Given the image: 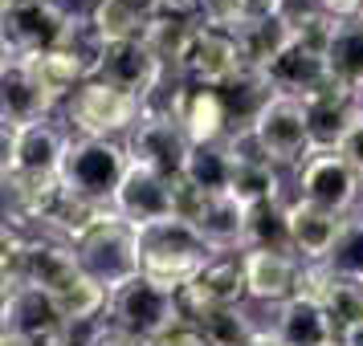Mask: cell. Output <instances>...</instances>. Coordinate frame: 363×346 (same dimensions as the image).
<instances>
[{
	"label": "cell",
	"instance_id": "cell-1",
	"mask_svg": "<svg viewBox=\"0 0 363 346\" xmlns=\"http://www.w3.org/2000/svg\"><path fill=\"white\" fill-rule=\"evenodd\" d=\"M139 253H143V277L172 289V294H184L196 281L200 269L216 257L208 241L180 216L139 229Z\"/></svg>",
	"mask_w": 363,
	"mask_h": 346
},
{
	"label": "cell",
	"instance_id": "cell-2",
	"mask_svg": "<svg viewBox=\"0 0 363 346\" xmlns=\"http://www.w3.org/2000/svg\"><path fill=\"white\" fill-rule=\"evenodd\" d=\"M62 118L74 139H115L127 143L143 122V98H135L118 86L90 78V82L62 106Z\"/></svg>",
	"mask_w": 363,
	"mask_h": 346
},
{
	"label": "cell",
	"instance_id": "cell-3",
	"mask_svg": "<svg viewBox=\"0 0 363 346\" xmlns=\"http://www.w3.org/2000/svg\"><path fill=\"white\" fill-rule=\"evenodd\" d=\"M106 322L115 330H127L135 338H143V342H160L188 322V313H184L180 294H172V289H164V285H155L139 273L135 281H127L123 289L111 294Z\"/></svg>",
	"mask_w": 363,
	"mask_h": 346
},
{
	"label": "cell",
	"instance_id": "cell-4",
	"mask_svg": "<svg viewBox=\"0 0 363 346\" xmlns=\"http://www.w3.org/2000/svg\"><path fill=\"white\" fill-rule=\"evenodd\" d=\"M74 253H78V265H82L86 277H94L99 285H106L111 294L143 273L139 229H131L118 212L111 220H102L99 229L86 232L82 241L74 245Z\"/></svg>",
	"mask_w": 363,
	"mask_h": 346
},
{
	"label": "cell",
	"instance_id": "cell-5",
	"mask_svg": "<svg viewBox=\"0 0 363 346\" xmlns=\"http://www.w3.org/2000/svg\"><path fill=\"white\" fill-rule=\"evenodd\" d=\"M131 171V151L127 143L115 139H74L62 167V183L66 192L94 204H115V192L123 188Z\"/></svg>",
	"mask_w": 363,
	"mask_h": 346
},
{
	"label": "cell",
	"instance_id": "cell-6",
	"mask_svg": "<svg viewBox=\"0 0 363 346\" xmlns=\"http://www.w3.org/2000/svg\"><path fill=\"white\" fill-rule=\"evenodd\" d=\"M69 143L74 134L62 115L29 122V127L4 122V175L17 171V175H37V180H62Z\"/></svg>",
	"mask_w": 363,
	"mask_h": 346
},
{
	"label": "cell",
	"instance_id": "cell-7",
	"mask_svg": "<svg viewBox=\"0 0 363 346\" xmlns=\"http://www.w3.org/2000/svg\"><path fill=\"white\" fill-rule=\"evenodd\" d=\"M4 53L37 57L66 45L74 13L62 0H4Z\"/></svg>",
	"mask_w": 363,
	"mask_h": 346
},
{
	"label": "cell",
	"instance_id": "cell-8",
	"mask_svg": "<svg viewBox=\"0 0 363 346\" xmlns=\"http://www.w3.org/2000/svg\"><path fill=\"white\" fill-rule=\"evenodd\" d=\"M294 196L335 216H355L363 208V180L339 151H314L294 171Z\"/></svg>",
	"mask_w": 363,
	"mask_h": 346
},
{
	"label": "cell",
	"instance_id": "cell-9",
	"mask_svg": "<svg viewBox=\"0 0 363 346\" xmlns=\"http://www.w3.org/2000/svg\"><path fill=\"white\" fill-rule=\"evenodd\" d=\"M253 139H257V147H262L274 163L290 167V171H298V167L314 155L306 106L298 98H286V94H274V98L265 102V110L257 115V122H253Z\"/></svg>",
	"mask_w": 363,
	"mask_h": 346
},
{
	"label": "cell",
	"instance_id": "cell-10",
	"mask_svg": "<svg viewBox=\"0 0 363 346\" xmlns=\"http://www.w3.org/2000/svg\"><path fill=\"white\" fill-rule=\"evenodd\" d=\"M188 322H196L213 310L249 306V277H245V253H216L213 261L196 273V281L180 294Z\"/></svg>",
	"mask_w": 363,
	"mask_h": 346
},
{
	"label": "cell",
	"instance_id": "cell-11",
	"mask_svg": "<svg viewBox=\"0 0 363 346\" xmlns=\"http://www.w3.org/2000/svg\"><path fill=\"white\" fill-rule=\"evenodd\" d=\"M0 318H4V338H21V342H33V346H57L62 330H66L57 297L50 289H37V285L4 289Z\"/></svg>",
	"mask_w": 363,
	"mask_h": 346
},
{
	"label": "cell",
	"instance_id": "cell-12",
	"mask_svg": "<svg viewBox=\"0 0 363 346\" xmlns=\"http://www.w3.org/2000/svg\"><path fill=\"white\" fill-rule=\"evenodd\" d=\"M127 151H131V163L160 171L167 180H180L184 167H188V155H192V139L184 134V127L176 118L143 110V122L127 139Z\"/></svg>",
	"mask_w": 363,
	"mask_h": 346
},
{
	"label": "cell",
	"instance_id": "cell-13",
	"mask_svg": "<svg viewBox=\"0 0 363 346\" xmlns=\"http://www.w3.org/2000/svg\"><path fill=\"white\" fill-rule=\"evenodd\" d=\"M229 151H233V183L229 192L245 208H257V204H274V200H286V183H281V167L257 147L253 131L229 134Z\"/></svg>",
	"mask_w": 363,
	"mask_h": 346
},
{
	"label": "cell",
	"instance_id": "cell-14",
	"mask_svg": "<svg viewBox=\"0 0 363 346\" xmlns=\"http://www.w3.org/2000/svg\"><path fill=\"white\" fill-rule=\"evenodd\" d=\"M111 208H115L131 229H147V224L172 220V216H176V180L131 163V171H127L123 188L115 192V204H111Z\"/></svg>",
	"mask_w": 363,
	"mask_h": 346
},
{
	"label": "cell",
	"instance_id": "cell-15",
	"mask_svg": "<svg viewBox=\"0 0 363 346\" xmlns=\"http://www.w3.org/2000/svg\"><path fill=\"white\" fill-rule=\"evenodd\" d=\"M262 74H265V82H269L274 94H286V98H298V102H306L327 82H335V78H330L327 50H318V45L302 41V37H294V41L281 50V57H274Z\"/></svg>",
	"mask_w": 363,
	"mask_h": 346
},
{
	"label": "cell",
	"instance_id": "cell-16",
	"mask_svg": "<svg viewBox=\"0 0 363 346\" xmlns=\"http://www.w3.org/2000/svg\"><path fill=\"white\" fill-rule=\"evenodd\" d=\"M99 78L147 102L151 94L160 90V82L167 78V69H164V62L143 45V37H131V41H106Z\"/></svg>",
	"mask_w": 363,
	"mask_h": 346
},
{
	"label": "cell",
	"instance_id": "cell-17",
	"mask_svg": "<svg viewBox=\"0 0 363 346\" xmlns=\"http://www.w3.org/2000/svg\"><path fill=\"white\" fill-rule=\"evenodd\" d=\"M245 277L249 301L278 310L302 289V261L294 253H269V248H245Z\"/></svg>",
	"mask_w": 363,
	"mask_h": 346
},
{
	"label": "cell",
	"instance_id": "cell-18",
	"mask_svg": "<svg viewBox=\"0 0 363 346\" xmlns=\"http://www.w3.org/2000/svg\"><path fill=\"white\" fill-rule=\"evenodd\" d=\"M241 69H245V62H241V50H237V37L200 25L196 41H192V50H188V57H184V66H180V78L188 86L220 90V86L229 82V78H237Z\"/></svg>",
	"mask_w": 363,
	"mask_h": 346
},
{
	"label": "cell",
	"instance_id": "cell-19",
	"mask_svg": "<svg viewBox=\"0 0 363 346\" xmlns=\"http://www.w3.org/2000/svg\"><path fill=\"white\" fill-rule=\"evenodd\" d=\"M306 106V122H311V143L314 151H339L343 134L355 127L363 115V94L347 90L343 82H327L318 94L302 102Z\"/></svg>",
	"mask_w": 363,
	"mask_h": 346
},
{
	"label": "cell",
	"instance_id": "cell-20",
	"mask_svg": "<svg viewBox=\"0 0 363 346\" xmlns=\"http://www.w3.org/2000/svg\"><path fill=\"white\" fill-rule=\"evenodd\" d=\"M0 110H4L9 127H29V122L57 115V106L37 82L29 57H9L4 53V66H0Z\"/></svg>",
	"mask_w": 363,
	"mask_h": 346
},
{
	"label": "cell",
	"instance_id": "cell-21",
	"mask_svg": "<svg viewBox=\"0 0 363 346\" xmlns=\"http://www.w3.org/2000/svg\"><path fill=\"white\" fill-rule=\"evenodd\" d=\"M265 326L274 330L286 346H330V342H339V330L330 322V313L323 310V301H314V297H306V294L290 297L278 310H269V322H265Z\"/></svg>",
	"mask_w": 363,
	"mask_h": 346
},
{
	"label": "cell",
	"instance_id": "cell-22",
	"mask_svg": "<svg viewBox=\"0 0 363 346\" xmlns=\"http://www.w3.org/2000/svg\"><path fill=\"white\" fill-rule=\"evenodd\" d=\"M286 212H290V245H294V257L302 265H314V261H327L339 232H343V220L347 216H335V212H323L306 200H286Z\"/></svg>",
	"mask_w": 363,
	"mask_h": 346
},
{
	"label": "cell",
	"instance_id": "cell-23",
	"mask_svg": "<svg viewBox=\"0 0 363 346\" xmlns=\"http://www.w3.org/2000/svg\"><path fill=\"white\" fill-rule=\"evenodd\" d=\"M192 229L208 241L213 253H245V229H249V208L233 192L208 196Z\"/></svg>",
	"mask_w": 363,
	"mask_h": 346
},
{
	"label": "cell",
	"instance_id": "cell-24",
	"mask_svg": "<svg viewBox=\"0 0 363 346\" xmlns=\"http://www.w3.org/2000/svg\"><path fill=\"white\" fill-rule=\"evenodd\" d=\"M176 122H180L184 134L192 139V147H200V143H225L233 134L229 115H225V102H220V94L208 90V86L184 82L180 106H176Z\"/></svg>",
	"mask_w": 363,
	"mask_h": 346
},
{
	"label": "cell",
	"instance_id": "cell-25",
	"mask_svg": "<svg viewBox=\"0 0 363 346\" xmlns=\"http://www.w3.org/2000/svg\"><path fill=\"white\" fill-rule=\"evenodd\" d=\"M160 13H164V0H94L86 17L102 41H131V37H143V29Z\"/></svg>",
	"mask_w": 363,
	"mask_h": 346
},
{
	"label": "cell",
	"instance_id": "cell-26",
	"mask_svg": "<svg viewBox=\"0 0 363 346\" xmlns=\"http://www.w3.org/2000/svg\"><path fill=\"white\" fill-rule=\"evenodd\" d=\"M216 94H220V102H225V115H229L233 134L253 131V122H257V115L265 110V102L274 98V90H269L262 69H241V74L229 78Z\"/></svg>",
	"mask_w": 363,
	"mask_h": 346
},
{
	"label": "cell",
	"instance_id": "cell-27",
	"mask_svg": "<svg viewBox=\"0 0 363 346\" xmlns=\"http://www.w3.org/2000/svg\"><path fill=\"white\" fill-rule=\"evenodd\" d=\"M196 29H200V21H192V17L160 13V17L143 29V45L164 62L167 74L180 78V66H184V57H188V50H192V41H196Z\"/></svg>",
	"mask_w": 363,
	"mask_h": 346
},
{
	"label": "cell",
	"instance_id": "cell-28",
	"mask_svg": "<svg viewBox=\"0 0 363 346\" xmlns=\"http://www.w3.org/2000/svg\"><path fill=\"white\" fill-rule=\"evenodd\" d=\"M29 66H33L37 82H41V90L50 94V102L62 110L78 90H82L86 82H90V74H86V66L74 57L69 50H53V53H37V57H29Z\"/></svg>",
	"mask_w": 363,
	"mask_h": 346
},
{
	"label": "cell",
	"instance_id": "cell-29",
	"mask_svg": "<svg viewBox=\"0 0 363 346\" xmlns=\"http://www.w3.org/2000/svg\"><path fill=\"white\" fill-rule=\"evenodd\" d=\"M290 41H294V33H290L274 13H257V17L237 33V50H241L245 69H265L274 57H281V50H286Z\"/></svg>",
	"mask_w": 363,
	"mask_h": 346
},
{
	"label": "cell",
	"instance_id": "cell-30",
	"mask_svg": "<svg viewBox=\"0 0 363 346\" xmlns=\"http://www.w3.org/2000/svg\"><path fill=\"white\" fill-rule=\"evenodd\" d=\"M184 180L192 183V188H200V192H208V196L229 192V183H233L229 139H225V143H200V147H192L188 167H184Z\"/></svg>",
	"mask_w": 363,
	"mask_h": 346
},
{
	"label": "cell",
	"instance_id": "cell-31",
	"mask_svg": "<svg viewBox=\"0 0 363 346\" xmlns=\"http://www.w3.org/2000/svg\"><path fill=\"white\" fill-rule=\"evenodd\" d=\"M327 62H330V78L335 82H343L347 90L363 94V21H343L335 29Z\"/></svg>",
	"mask_w": 363,
	"mask_h": 346
},
{
	"label": "cell",
	"instance_id": "cell-32",
	"mask_svg": "<svg viewBox=\"0 0 363 346\" xmlns=\"http://www.w3.org/2000/svg\"><path fill=\"white\" fill-rule=\"evenodd\" d=\"M245 248L294 253V245H290V212H286V200H274V204H257V208H249Z\"/></svg>",
	"mask_w": 363,
	"mask_h": 346
},
{
	"label": "cell",
	"instance_id": "cell-33",
	"mask_svg": "<svg viewBox=\"0 0 363 346\" xmlns=\"http://www.w3.org/2000/svg\"><path fill=\"white\" fill-rule=\"evenodd\" d=\"M196 326L204 330V338L213 346H249L265 330V322H257L249 306H229V310H213L196 318Z\"/></svg>",
	"mask_w": 363,
	"mask_h": 346
},
{
	"label": "cell",
	"instance_id": "cell-34",
	"mask_svg": "<svg viewBox=\"0 0 363 346\" xmlns=\"http://www.w3.org/2000/svg\"><path fill=\"white\" fill-rule=\"evenodd\" d=\"M57 306H62V318H66V322H106V310H111V289L82 273L69 289L57 294Z\"/></svg>",
	"mask_w": 363,
	"mask_h": 346
},
{
	"label": "cell",
	"instance_id": "cell-35",
	"mask_svg": "<svg viewBox=\"0 0 363 346\" xmlns=\"http://www.w3.org/2000/svg\"><path fill=\"white\" fill-rule=\"evenodd\" d=\"M327 265L347 281H363V212L343 220V232H339V241L330 248Z\"/></svg>",
	"mask_w": 363,
	"mask_h": 346
},
{
	"label": "cell",
	"instance_id": "cell-36",
	"mask_svg": "<svg viewBox=\"0 0 363 346\" xmlns=\"http://www.w3.org/2000/svg\"><path fill=\"white\" fill-rule=\"evenodd\" d=\"M262 8H257V0H200V25H208V29H220V33H241L249 21L257 17Z\"/></svg>",
	"mask_w": 363,
	"mask_h": 346
},
{
	"label": "cell",
	"instance_id": "cell-37",
	"mask_svg": "<svg viewBox=\"0 0 363 346\" xmlns=\"http://www.w3.org/2000/svg\"><path fill=\"white\" fill-rule=\"evenodd\" d=\"M265 13H274L290 33H302V29H311L318 17H327V13H323V0H269Z\"/></svg>",
	"mask_w": 363,
	"mask_h": 346
},
{
	"label": "cell",
	"instance_id": "cell-38",
	"mask_svg": "<svg viewBox=\"0 0 363 346\" xmlns=\"http://www.w3.org/2000/svg\"><path fill=\"white\" fill-rule=\"evenodd\" d=\"M339 155H343L347 163L359 171V180H363V115L355 118V127L343 134V143H339Z\"/></svg>",
	"mask_w": 363,
	"mask_h": 346
},
{
	"label": "cell",
	"instance_id": "cell-39",
	"mask_svg": "<svg viewBox=\"0 0 363 346\" xmlns=\"http://www.w3.org/2000/svg\"><path fill=\"white\" fill-rule=\"evenodd\" d=\"M155 346H213L208 338H204V330L196 326V322H184L180 330H172L167 338H160Z\"/></svg>",
	"mask_w": 363,
	"mask_h": 346
},
{
	"label": "cell",
	"instance_id": "cell-40",
	"mask_svg": "<svg viewBox=\"0 0 363 346\" xmlns=\"http://www.w3.org/2000/svg\"><path fill=\"white\" fill-rule=\"evenodd\" d=\"M363 0H323V13L335 21H359Z\"/></svg>",
	"mask_w": 363,
	"mask_h": 346
},
{
	"label": "cell",
	"instance_id": "cell-41",
	"mask_svg": "<svg viewBox=\"0 0 363 346\" xmlns=\"http://www.w3.org/2000/svg\"><path fill=\"white\" fill-rule=\"evenodd\" d=\"M99 346H155V342H143V338H135V334H127V330H115L111 322H106Z\"/></svg>",
	"mask_w": 363,
	"mask_h": 346
},
{
	"label": "cell",
	"instance_id": "cell-42",
	"mask_svg": "<svg viewBox=\"0 0 363 346\" xmlns=\"http://www.w3.org/2000/svg\"><path fill=\"white\" fill-rule=\"evenodd\" d=\"M164 13H180V17H192V13H200V0H164Z\"/></svg>",
	"mask_w": 363,
	"mask_h": 346
},
{
	"label": "cell",
	"instance_id": "cell-43",
	"mask_svg": "<svg viewBox=\"0 0 363 346\" xmlns=\"http://www.w3.org/2000/svg\"><path fill=\"white\" fill-rule=\"evenodd\" d=\"M249 346H286V342H281L278 334H274V330L265 326V330H262V334H257V338H253V342H249Z\"/></svg>",
	"mask_w": 363,
	"mask_h": 346
},
{
	"label": "cell",
	"instance_id": "cell-44",
	"mask_svg": "<svg viewBox=\"0 0 363 346\" xmlns=\"http://www.w3.org/2000/svg\"><path fill=\"white\" fill-rule=\"evenodd\" d=\"M343 346H363V326H359V330H351V334L343 338Z\"/></svg>",
	"mask_w": 363,
	"mask_h": 346
},
{
	"label": "cell",
	"instance_id": "cell-45",
	"mask_svg": "<svg viewBox=\"0 0 363 346\" xmlns=\"http://www.w3.org/2000/svg\"><path fill=\"white\" fill-rule=\"evenodd\" d=\"M0 346H33V342H21V338H0Z\"/></svg>",
	"mask_w": 363,
	"mask_h": 346
},
{
	"label": "cell",
	"instance_id": "cell-46",
	"mask_svg": "<svg viewBox=\"0 0 363 346\" xmlns=\"http://www.w3.org/2000/svg\"><path fill=\"white\" fill-rule=\"evenodd\" d=\"M257 8H262V13H265V8H269V0H257Z\"/></svg>",
	"mask_w": 363,
	"mask_h": 346
},
{
	"label": "cell",
	"instance_id": "cell-47",
	"mask_svg": "<svg viewBox=\"0 0 363 346\" xmlns=\"http://www.w3.org/2000/svg\"><path fill=\"white\" fill-rule=\"evenodd\" d=\"M330 346H343V342H330Z\"/></svg>",
	"mask_w": 363,
	"mask_h": 346
},
{
	"label": "cell",
	"instance_id": "cell-48",
	"mask_svg": "<svg viewBox=\"0 0 363 346\" xmlns=\"http://www.w3.org/2000/svg\"><path fill=\"white\" fill-rule=\"evenodd\" d=\"M359 21H363V8H359Z\"/></svg>",
	"mask_w": 363,
	"mask_h": 346
},
{
	"label": "cell",
	"instance_id": "cell-49",
	"mask_svg": "<svg viewBox=\"0 0 363 346\" xmlns=\"http://www.w3.org/2000/svg\"><path fill=\"white\" fill-rule=\"evenodd\" d=\"M359 212H363V208H359Z\"/></svg>",
	"mask_w": 363,
	"mask_h": 346
}]
</instances>
